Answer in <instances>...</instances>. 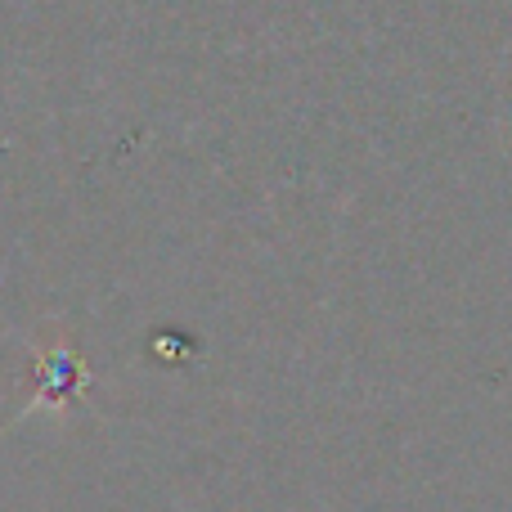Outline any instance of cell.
Instances as JSON below:
<instances>
[{
  "label": "cell",
  "instance_id": "obj_1",
  "mask_svg": "<svg viewBox=\"0 0 512 512\" xmlns=\"http://www.w3.org/2000/svg\"><path fill=\"white\" fill-rule=\"evenodd\" d=\"M81 382H86V378H81V364H77V355H72V351L45 355V364H41V400L72 396Z\"/></svg>",
  "mask_w": 512,
  "mask_h": 512
}]
</instances>
